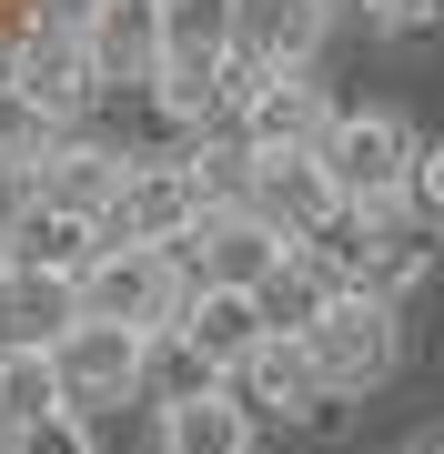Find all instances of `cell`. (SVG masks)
<instances>
[{
    "instance_id": "1",
    "label": "cell",
    "mask_w": 444,
    "mask_h": 454,
    "mask_svg": "<svg viewBox=\"0 0 444 454\" xmlns=\"http://www.w3.org/2000/svg\"><path fill=\"white\" fill-rule=\"evenodd\" d=\"M182 303H192V273H182L172 243H101L91 273H82V313L132 324V333H172Z\"/></svg>"
},
{
    "instance_id": "2",
    "label": "cell",
    "mask_w": 444,
    "mask_h": 454,
    "mask_svg": "<svg viewBox=\"0 0 444 454\" xmlns=\"http://www.w3.org/2000/svg\"><path fill=\"white\" fill-rule=\"evenodd\" d=\"M323 172H333V192H344V212H363V202H414V121L404 112H333V131L323 142Z\"/></svg>"
},
{
    "instance_id": "3",
    "label": "cell",
    "mask_w": 444,
    "mask_h": 454,
    "mask_svg": "<svg viewBox=\"0 0 444 454\" xmlns=\"http://www.w3.org/2000/svg\"><path fill=\"white\" fill-rule=\"evenodd\" d=\"M303 343H313V373H323V394L344 404V394H374L384 373H394L404 324H394V303H384V293H333L323 324H313Z\"/></svg>"
},
{
    "instance_id": "4",
    "label": "cell",
    "mask_w": 444,
    "mask_h": 454,
    "mask_svg": "<svg viewBox=\"0 0 444 454\" xmlns=\"http://www.w3.org/2000/svg\"><path fill=\"white\" fill-rule=\"evenodd\" d=\"M51 364H61V404H71V414H101V404H132V394H142V373H152V333L82 313V324L51 343Z\"/></svg>"
},
{
    "instance_id": "5",
    "label": "cell",
    "mask_w": 444,
    "mask_h": 454,
    "mask_svg": "<svg viewBox=\"0 0 444 454\" xmlns=\"http://www.w3.org/2000/svg\"><path fill=\"white\" fill-rule=\"evenodd\" d=\"M172 253H182V273H192V283L253 293V283H263V273H273V262L293 253V243H283V232H273L253 202H202V212H192V232H182Z\"/></svg>"
},
{
    "instance_id": "6",
    "label": "cell",
    "mask_w": 444,
    "mask_h": 454,
    "mask_svg": "<svg viewBox=\"0 0 444 454\" xmlns=\"http://www.w3.org/2000/svg\"><path fill=\"white\" fill-rule=\"evenodd\" d=\"M253 212H263L283 243H323L344 223V192H333L323 152H253Z\"/></svg>"
},
{
    "instance_id": "7",
    "label": "cell",
    "mask_w": 444,
    "mask_h": 454,
    "mask_svg": "<svg viewBox=\"0 0 444 454\" xmlns=\"http://www.w3.org/2000/svg\"><path fill=\"white\" fill-rule=\"evenodd\" d=\"M232 394L253 404V424H263V414H273V424L344 414V404L323 394V373H313V343H303V333H263V343L243 354V373H232Z\"/></svg>"
},
{
    "instance_id": "8",
    "label": "cell",
    "mask_w": 444,
    "mask_h": 454,
    "mask_svg": "<svg viewBox=\"0 0 444 454\" xmlns=\"http://www.w3.org/2000/svg\"><path fill=\"white\" fill-rule=\"evenodd\" d=\"M192 212H202L192 162H132L121 192H112V212H101V232H112V243H182Z\"/></svg>"
},
{
    "instance_id": "9",
    "label": "cell",
    "mask_w": 444,
    "mask_h": 454,
    "mask_svg": "<svg viewBox=\"0 0 444 454\" xmlns=\"http://www.w3.org/2000/svg\"><path fill=\"white\" fill-rule=\"evenodd\" d=\"M232 131H243L253 152H313L333 131V101H323L313 71H263V82L232 101Z\"/></svg>"
},
{
    "instance_id": "10",
    "label": "cell",
    "mask_w": 444,
    "mask_h": 454,
    "mask_svg": "<svg viewBox=\"0 0 444 454\" xmlns=\"http://www.w3.org/2000/svg\"><path fill=\"white\" fill-rule=\"evenodd\" d=\"M112 243V232L91 223V212H61V202H20L11 223H0V273H91V253Z\"/></svg>"
},
{
    "instance_id": "11",
    "label": "cell",
    "mask_w": 444,
    "mask_h": 454,
    "mask_svg": "<svg viewBox=\"0 0 444 454\" xmlns=\"http://www.w3.org/2000/svg\"><path fill=\"white\" fill-rule=\"evenodd\" d=\"M11 82H20V91H41L51 112L71 121V112L101 91V71H91V51H82V20H51V11H41V20H20V41H11Z\"/></svg>"
},
{
    "instance_id": "12",
    "label": "cell",
    "mask_w": 444,
    "mask_h": 454,
    "mask_svg": "<svg viewBox=\"0 0 444 454\" xmlns=\"http://www.w3.org/2000/svg\"><path fill=\"white\" fill-rule=\"evenodd\" d=\"M333 31V0H232V51L263 71H313Z\"/></svg>"
},
{
    "instance_id": "13",
    "label": "cell",
    "mask_w": 444,
    "mask_h": 454,
    "mask_svg": "<svg viewBox=\"0 0 444 454\" xmlns=\"http://www.w3.org/2000/svg\"><path fill=\"white\" fill-rule=\"evenodd\" d=\"M82 51L101 82H152L162 71V0H82Z\"/></svg>"
},
{
    "instance_id": "14",
    "label": "cell",
    "mask_w": 444,
    "mask_h": 454,
    "mask_svg": "<svg viewBox=\"0 0 444 454\" xmlns=\"http://www.w3.org/2000/svg\"><path fill=\"white\" fill-rule=\"evenodd\" d=\"M172 333H182V343H192V354L232 384V373H243V354L263 343V303H253V293H222V283H192V303H182V324H172Z\"/></svg>"
},
{
    "instance_id": "15",
    "label": "cell",
    "mask_w": 444,
    "mask_h": 454,
    "mask_svg": "<svg viewBox=\"0 0 444 454\" xmlns=\"http://www.w3.org/2000/svg\"><path fill=\"white\" fill-rule=\"evenodd\" d=\"M333 293H344L333 253H323V243H293V253H283L263 283H253V303H263V333H313Z\"/></svg>"
},
{
    "instance_id": "16",
    "label": "cell",
    "mask_w": 444,
    "mask_h": 454,
    "mask_svg": "<svg viewBox=\"0 0 444 454\" xmlns=\"http://www.w3.org/2000/svg\"><path fill=\"white\" fill-rule=\"evenodd\" d=\"M162 454H253V404L232 384L172 394L162 404Z\"/></svg>"
},
{
    "instance_id": "17",
    "label": "cell",
    "mask_w": 444,
    "mask_h": 454,
    "mask_svg": "<svg viewBox=\"0 0 444 454\" xmlns=\"http://www.w3.org/2000/svg\"><path fill=\"white\" fill-rule=\"evenodd\" d=\"M121 172H132V152H112V142H71V131H61V152L31 172V192L101 223V212H112V192H121Z\"/></svg>"
},
{
    "instance_id": "18",
    "label": "cell",
    "mask_w": 444,
    "mask_h": 454,
    "mask_svg": "<svg viewBox=\"0 0 444 454\" xmlns=\"http://www.w3.org/2000/svg\"><path fill=\"white\" fill-rule=\"evenodd\" d=\"M232 61V51H222ZM222 61H192V51H162V71H152V112L182 121V131H232V82Z\"/></svg>"
},
{
    "instance_id": "19",
    "label": "cell",
    "mask_w": 444,
    "mask_h": 454,
    "mask_svg": "<svg viewBox=\"0 0 444 454\" xmlns=\"http://www.w3.org/2000/svg\"><path fill=\"white\" fill-rule=\"evenodd\" d=\"M0 324L11 343H61L82 324V273H0Z\"/></svg>"
},
{
    "instance_id": "20",
    "label": "cell",
    "mask_w": 444,
    "mask_h": 454,
    "mask_svg": "<svg viewBox=\"0 0 444 454\" xmlns=\"http://www.w3.org/2000/svg\"><path fill=\"white\" fill-rule=\"evenodd\" d=\"M51 152H61V112H51L41 91H20L11 71H0V172H11V182H31Z\"/></svg>"
},
{
    "instance_id": "21",
    "label": "cell",
    "mask_w": 444,
    "mask_h": 454,
    "mask_svg": "<svg viewBox=\"0 0 444 454\" xmlns=\"http://www.w3.org/2000/svg\"><path fill=\"white\" fill-rule=\"evenodd\" d=\"M41 414H71L51 343H0V434H11V424H41Z\"/></svg>"
},
{
    "instance_id": "22",
    "label": "cell",
    "mask_w": 444,
    "mask_h": 454,
    "mask_svg": "<svg viewBox=\"0 0 444 454\" xmlns=\"http://www.w3.org/2000/svg\"><path fill=\"white\" fill-rule=\"evenodd\" d=\"M162 51L222 61V51H232V0H162Z\"/></svg>"
},
{
    "instance_id": "23",
    "label": "cell",
    "mask_w": 444,
    "mask_h": 454,
    "mask_svg": "<svg viewBox=\"0 0 444 454\" xmlns=\"http://www.w3.org/2000/svg\"><path fill=\"white\" fill-rule=\"evenodd\" d=\"M82 434H91V454H162V404L152 394L101 404V414H82Z\"/></svg>"
},
{
    "instance_id": "24",
    "label": "cell",
    "mask_w": 444,
    "mask_h": 454,
    "mask_svg": "<svg viewBox=\"0 0 444 454\" xmlns=\"http://www.w3.org/2000/svg\"><path fill=\"white\" fill-rule=\"evenodd\" d=\"M0 454H91V434H82V414H41V424H11Z\"/></svg>"
},
{
    "instance_id": "25",
    "label": "cell",
    "mask_w": 444,
    "mask_h": 454,
    "mask_svg": "<svg viewBox=\"0 0 444 454\" xmlns=\"http://www.w3.org/2000/svg\"><path fill=\"white\" fill-rule=\"evenodd\" d=\"M354 11L374 20L384 41H414V31H434V11H444V0H354Z\"/></svg>"
},
{
    "instance_id": "26",
    "label": "cell",
    "mask_w": 444,
    "mask_h": 454,
    "mask_svg": "<svg viewBox=\"0 0 444 454\" xmlns=\"http://www.w3.org/2000/svg\"><path fill=\"white\" fill-rule=\"evenodd\" d=\"M414 212H425V232H444V142L414 152Z\"/></svg>"
},
{
    "instance_id": "27",
    "label": "cell",
    "mask_w": 444,
    "mask_h": 454,
    "mask_svg": "<svg viewBox=\"0 0 444 454\" xmlns=\"http://www.w3.org/2000/svg\"><path fill=\"white\" fill-rule=\"evenodd\" d=\"M404 454H444V424H434V434H414V444H404Z\"/></svg>"
}]
</instances>
